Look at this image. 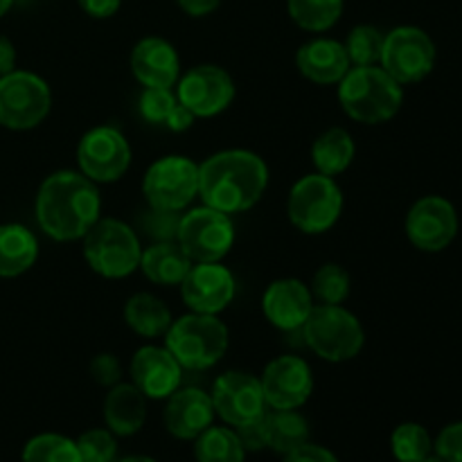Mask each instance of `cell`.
<instances>
[{
	"label": "cell",
	"instance_id": "obj_1",
	"mask_svg": "<svg viewBox=\"0 0 462 462\" xmlns=\"http://www.w3.org/2000/svg\"><path fill=\"white\" fill-rule=\"evenodd\" d=\"M36 221L54 242L84 239L102 217L97 183L81 171L61 170L50 174L36 194Z\"/></svg>",
	"mask_w": 462,
	"mask_h": 462
},
{
	"label": "cell",
	"instance_id": "obj_2",
	"mask_svg": "<svg viewBox=\"0 0 462 462\" xmlns=\"http://www.w3.org/2000/svg\"><path fill=\"white\" fill-rule=\"evenodd\" d=\"M269 188V167L248 149H224L199 165V199L224 215L246 212Z\"/></svg>",
	"mask_w": 462,
	"mask_h": 462
},
{
	"label": "cell",
	"instance_id": "obj_3",
	"mask_svg": "<svg viewBox=\"0 0 462 462\" xmlns=\"http://www.w3.org/2000/svg\"><path fill=\"white\" fill-rule=\"evenodd\" d=\"M404 88L382 66H355L338 81V104L361 125H382L400 113Z\"/></svg>",
	"mask_w": 462,
	"mask_h": 462
},
{
	"label": "cell",
	"instance_id": "obj_4",
	"mask_svg": "<svg viewBox=\"0 0 462 462\" xmlns=\"http://www.w3.org/2000/svg\"><path fill=\"white\" fill-rule=\"evenodd\" d=\"M228 328L219 316L210 314H189L171 320L170 329L165 334V347L171 352L183 370H201L212 368L224 359L228 350Z\"/></svg>",
	"mask_w": 462,
	"mask_h": 462
},
{
	"label": "cell",
	"instance_id": "obj_5",
	"mask_svg": "<svg viewBox=\"0 0 462 462\" xmlns=\"http://www.w3.org/2000/svg\"><path fill=\"white\" fill-rule=\"evenodd\" d=\"M300 332L307 347L329 364L356 359L365 343L364 325L343 305H314Z\"/></svg>",
	"mask_w": 462,
	"mask_h": 462
},
{
	"label": "cell",
	"instance_id": "obj_6",
	"mask_svg": "<svg viewBox=\"0 0 462 462\" xmlns=\"http://www.w3.org/2000/svg\"><path fill=\"white\" fill-rule=\"evenodd\" d=\"M81 242L86 262L102 278L122 280L138 271L143 248L134 226L111 217H99Z\"/></svg>",
	"mask_w": 462,
	"mask_h": 462
},
{
	"label": "cell",
	"instance_id": "obj_7",
	"mask_svg": "<svg viewBox=\"0 0 462 462\" xmlns=\"http://www.w3.org/2000/svg\"><path fill=\"white\" fill-rule=\"evenodd\" d=\"M291 224L305 235H323L334 228L343 212V192L332 176L314 174L296 180L287 199Z\"/></svg>",
	"mask_w": 462,
	"mask_h": 462
},
{
	"label": "cell",
	"instance_id": "obj_8",
	"mask_svg": "<svg viewBox=\"0 0 462 462\" xmlns=\"http://www.w3.org/2000/svg\"><path fill=\"white\" fill-rule=\"evenodd\" d=\"M52 108L48 81L27 70H12L0 77V125L12 131L39 126Z\"/></svg>",
	"mask_w": 462,
	"mask_h": 462
},
{
	"label": "cell",
	"instance_id": "obj_9",
	"mask_svg": "<svg viewBox=\"0 0 462 462\" xmlns=\"http://www.w3.org/2000/svg\"><path fill=\"white\" fill-rule=\"evenodd\" d=\"M176 242L194 264L221 262L235 246V226L230 215L215 208H189L185 215H180Z\"/></svg>",
	"mask_w": 462,
	"mask_h": 462
},
{
	"label": "cell",
	"instance_id": "obj_10",
	"mask_svg": "<svg viewBox=\"0 0 462 462\" xmlns=\"http://www.w3.org/2000/svg\"><path fill=\"white\" fill-rule=\"evenodd\" d=\"M143 192L149 208L183 212L199 197V165L188 156H165L144 171Z\"/></svg>",
	"mask_w": 462,
	"mask_h": 462
},
{
	"label": "cell",
	"instance_id": "obj_11",
	"mask_svg": "<svg viewBox=\"0 0 462 462\" xmlns=\"http://www.w3.org/2000/svg\"><path fill=\"white\" fill-rule=\"evenodd\" d=\"M438 50L431 36L415 25H402L383 36L379 66L402 86L427 79L436 68Z\"/></svg>",
	"mask_w": 462,
	"mask_h": 462
},
{
	"label": "cell",
	"instance_id": "obj_12",
	"mask_svg": "<svg viewBox=\"0 0 462 462\" xmlns=\"http://www.w3.org/2000/svg\"><path fill=\"white\" fill-rule=\"evenodd\" d=\"M77 165L93 183H116L131 167L129 140L116 126H95L77 144Z\"/></svg>",
	"mask_w": 462,
	"mask_h": 462
},
{
	"label": "cell",
	"instance_id": "obj_13",
	"mask_svg": "<svg viewBox=\"0 0 462 462\" xmlns=\"http://www.w3.org/2000/svg\"><path fill=\"white\" fill-rule=\"evenodd\" d=\"M210 397L217 418L233 429L244 427L269 411L260 377H253L242 370L219 374L212 383Z\"/></svg>",
	"mask_w": 462,
	"mask_h": 462
},
{
	"label": "cell",
	"instance_id": "obj_14",
	"mask_svg": "<svg viewBox=\"0 0 462 462\" xmlns=\"http://www.w3.org/2000/svg\"><path fill=\"white\" fill-rule=\"evenodd\" d=\"M404 230L418 251L440 253L458 235V212L445 197L429 194L411 206Z\"/></svg>",
	"mask_w": 462,
	"mask_h": 462
},
{
	"label": "cell",
	"instance_id": "obj_15",
	"mask_svg": "<svg viewBox=\"0 0 462 462\" xmlns=\"http://www.w3.org/2000/svg\"><path fill=\"white\" fill-rule=\"evenodd\" d=\"M176 97L194 117H215L235 99V81L224 68L201 63L179 77Z\"/></svg>",
	"mask_w": 462,
	"mask_h": 462
},
{
	"label": "cell",
	"instance_id": "obj_16",
	"mask_svg": "<svg viewBox=\"0 0 462 462\" xmlns=\"http://www.w3.org/2000/svg\"><path fill=\"white\" fill-rule=\"evenodd\" d=\"M260 383L269 409L293 411L310 402L314 393V373L300 356L282 355L266 364Z\"/></svg>",
	"mask_w": 462,
	"mask_h": 462
},
{
	"label": "cell",
	"instance_id": "obj_17",
	"mask_svg": "<svg viewBox=\"0 0 462 462\" xmlns=\"http://www.w3.org/2000/svg\"><path fill=\"white\" fill-rule=\"evenodd\" d=\"M179 287L189 311L210 316L228 310L237 291L235 275L221 262H197Z\"/></svg>",
	"mask_w": 462,
	"mask_h": 462
},
{
	"label": "cell",
	"instance_id": "obj_18",
	"mask_svg": "<svg viewBox=\"0 0 462 462\" xmlns=\"http://www.w3.org/2000/svg\"><path fill=\"white\" fill-rule=\"evenodd\" d=\"M131 383L147 400H167L180 388L183 368L167 347L143 346L131 356Z\"/></svg>",
	"mask_w": 462,
	"mask_h": 462
},
{
	"label": "cell",
	"instance_id": "obj_19",
	"mask_svg": "<svg viewBox=\"0 0 462 462\" xmlns=\"http://www.w3.org/2000/svg\"><path fill=\"white\" fill-rule=\"evenodd\" d=\"M314 305L310 287L296 278L275 280L262 296V311L266 320L282 332H300Z\"/></svg>",
	"mask_w": 462,
	"mask_h": 462
},
{
	"label": "cell",
	"instance_id": "obj_20",
	"mask_svg": "<svg viewBox=\"0 0 462 462\" xmlns=\"http://www.w3.org/2000/svg\"><path fill=\"white\" fill-rule=\"evenodd\" d=\"M215 406H212L210 393L201 388H179L167 397L165 429L176 440L194 442L208 427L215 424Z\"/></svg>",
	"mask_w": 462,
	"mask_h": 462
},
{
	"label": "cell",
	"instance_id": "obj_21",
	"mask_svg": "<svg viewBox=\"0 0 462 462\" xmlns=\"http://www.w3.org/2000/svg\"><path fill=\"white\" fill-rule=\"evenodd\" d=\"M131 72L143 88H174L180 77L179 52L161 36L140 39L131 50Z\"/></svg>",
	"mask_w": 462,
	"mask_h": 462
},
{
	"label": "cell",
	"instance_id": "obj_22",
	"mask_svg": "<svg viewBox=\"0 0 462 462\" xmlns=\"http://www.w3.org/2000/svg\"><path fill=\"white\" fill-rule=\"evenodd\" d=\"M296 68L305 79L320 86L338 84L352 68L346 45L334 39H314L296 52Z\"/></svg>",
	"mask_w": 462,
	"mask_h": 462
},
{
	"label": "cell",
	"instance_id": "obj_23",
	"mask_svg": "<svg viewBox=\"0 0 462 462\" xmlns=\"http://www.w3.org/2000/svg\"><path fill=\"white\" fill-rule=\"evenodd\" d=\"M104 422L117 438H131L147 422V397L134 383H116L104 400Z\"/></svg>",
	"mask_w": 462,
	"mask_h": 462
},
{
	"label": "cell",
	"instance_id": "obj_24",
	"mask_svg": "<svg viewBox=\"0 0 462 462\" xmlns=\"http://www.w3.org/2000/svg\"><path fill=\"white\" fill-rule=\"evenodd\" d=\"M194 262L185 255L179 242H153L152 246L143 248L140 266L144 278L161 287H179L185 280Z\"/></svg>",
	"mask_w": 462,
	"mask_h": 462
},
{
	"label": "cell",
	"instance_id": "obj_25",
	"mask_svg": "<svg viewBox=\"0 0 462 462\" xmlns=\"http://www.w3.org/2000/svg\"><path fill=\"white\" fill-rule=\"evenodd\" d=\"M39 257L34 233L21 224L0 226V278H16L30 271Z\"/></svg>",
	"mask_w": 462,
	"mask_h": 462
},
{
	"label": "cell",
	"instance_id": "obj_26",
	"mask_svg": "<svg viewBox=\"0 0 462 462\" xmlns=\"http://www.w3.org/2000/svg\"><path fill=\"white\" fill-rule=\"evenodd\" d=\"M171 311L158 296L147 291L134 293L125 305V323L131 332L143 338H156L167 334L171 325Z\"/></svg>",
	"mask_w": 462,
	"mask_h": 462
},
{
	"label": "cell",
	"instance_id": "obj_27",
	"mask_svg": "<svg viewBox=\"0 0 462 462\" xmlns=\"http://www.w3.org/2000/svg\"><path fill=\"white\" fill-rule=\"evenodd\" d=\"M356 156V144L352 135L341 126H332L311 144V162L316 171L325 176H338L352 165Z\"/></svg>",
	"mask_w": 462,
	"mask_h": 462
},
{
	"label": "cell",
	"instance_id": "obj_28",
	"mask_svg": "<svg viewBox=\"0 0 462 462\" xmlns=\"http://www.w3.org/2000/svg\"><path fill=\"white\" fill-rule=\"evenodd\" d=\"M310 422L298 409L293 411H266V447L280 456L291 454L293 449L310 442Z\"/></svg>",
	"mask_w": 462,
	"mask_h": 462
},
{
	"label": "cell",
	"instance_id": "obj_29",
	"mask_svg": "<svg viewBox=\"0 0 462 462\" xmlns=\"http://www.w3.org/2000/svg\"><path fill=\"white\" fill-rule=\"evenodd\" d=\"M194 458L197 462H244L246 449L233 427L212 424L194 440Z\"/></svg>",
	"mask_w": 462,
	"mask_h": 462
},
{
	"label": "cell",
	"instance_id": "obj_30",
	"mask_svg": "<svg viewBox=\"0 0 462 462\" xmlns=\"http://www.w3.org/2000/svg\"><path fill=\"white\" fill-rule=\"evenodd\" d=\"M293 23L307 32H328L343 14V0H287Z\"/></svg>",
	"mask_w": 462,
	"mask_h": 462
},
{
	"label": "cell",
	"instance_id": "obj_31",
	"mask_svg": "<svg viewBox=\"0 0 462 462\" xmlns=\"http://www.w3.org/2000/svg\"><path fill=\"white\" fill-rule=\"evenodd\" d=\"M23 462H81L77 440L61 433H39L23 447Z\"/></svg>",
	"mask_w": 462,
	"mask_h": 462
},
{
	"label": "cell",
	"instance_id": "obj_32",
	"mask_svg": "<svg viewBox=\"0 0 462 462\" xmlns=\"http://www.w3.org/2000/svg\"><path fill=\"white\" fill-rule=\"evenodd\" d=\"M391 451L397 462H422L431 458L433 438L422 424L404 422L393 431Z\"/></svg>",
	"mask_w": 462,
	"mask_h": 462
},
{
	"label": "cell",
	"instance_id": "obj_33",
	"mask_svg": "<svg viewBox=\"0 0 462 462\" xmlns=\"http://www.w3.org/2000/svg\"><path fill=\"white\" fill-rule=\"evenodd\" d=\"M310 291L319 305H343L350 296V273L337 262H328L314 273Z\"/></svg>",
	"mask_w": 462,
	"mask_h": 462
},
{
	"label": "cell",
	"instance_id": "obj_34",
	"mask_svg": "<svg viewBox=\"0 0 462 462\" xmlns=\"http://www.w3.org/2000/svg\"><path fill=\"white\" fill-rule=\"evenodd\" d=\"M383 36L374 25H356L346 39V52L355 66H379L383 50Z\"/></svg>",
	"mask_w": 462,
	"mask_h": 462
},
{
	"label": "cell",
	"instance_id": "obj_35",
	"mask_svg": "<svg viewBox=\"0 0 462 462\" xmlns=\"http://www.w3.org/2000/svg\"><path fill=\"white\" fill-rule=\"evenodd\" d=\"M81 462H117V436L108 429H90L77 438Z\"/></svg>",
	"mask_w": 462,
	"mask_h": 462
},
{
	"label": "cell",
	"instance_id": "obj_36",
	"mask_svg": "<svg viewBox=\"0 0 462 462\" xmlns=\"http://www.w3.org/2000/svg\"><path fill=\"white\" fill-rule=\"evenodd\" d=\"M179 104V97L171 88H144L140 95V116L149 122V125H165L167 117Z\"/></svg>",
	"mask_w": 462,
	"mask_h": 462
},
{
	"label": "cell",
	"instance_id": "obj_37",
	"mask_svg": "<svg viewBox=\"0 0 462 462\" xmlns=\"http://www.w3.org/2000/svg\"><path fill=\"white\" fill-rule=\"evenodd\" d=\"M179 212H167V210H156V208H149L147 215L143 217V228L147 230L149 237H153L156 242H174L176 233H179Z\"/></svg>",
	"mask_w": 462,
	"mask_h": 462
},
{
	"label": "cell",
	"instance_id": "obj_38",
	"mask_svg": "<svg viewBox=\"0 0 462 462\" xmlns=\"http://www.w3.org/2000/svg\"><path fill=\"white\" fill-rule=\"evenodd\" d=\"M433 451L442 462H462V422L447 424L433 440Z\"/></svg>",
	"mask_w": 462,
	"mask_h": 462
},
{
	"label": "cell",
	"instance_id": "obj_39",
	"mask_svg": "<svg viewBox=\"0 0 462 462\" xmlns=\"http://www.w3.org/2000/svg\"><path fill=\"white\" fill-rule=\"evenodd\" d=\"M90 374L102 388H113L116 383L122 382L120 359L116 355H108V352L97 355L90 361Z\"/></svg>",
	"mask_w": 462,
	"mask_h": 462
},
{
	"label": "cell",
	"instance_id": "obj_40",
	"mask_svg": "<svg viewBox=\"0 0 462 462\" xmlns=\"http://www.w3.org/2000/svg\"><path fill=\"white\" fill-rule=\"evenodd\" d=\"M239 442L246 449V454H257V451L269 449L266 447V413L262 418L253 420V422L244 424V427L235 429Z\"/></svg>",
	"mask_w": 462,
	"mask_h": 462
},
{
	"label": "cell",
	"instance_id": "obj_41",
	"mask_svg": "<svg viewBox=\"0 0 462 462\" xmlns=\"http://www.w3.org/2000/svg\"><path fill=\"white\" fill-rule=\"evenodd\" d=\"M282 462H341L334 451L328 447L314 445V442H305L302 447L293 449L291 454L282 456Z\"/></svg>",
	"mask_w": 462,
	"mask_h": 462
},
{
	"label": "cell",
	"instance_id": "obj_42",
	"mask_svg": "<svg viewBox=\"0 0 462 462\" xmlns=\"http://www.w3.org/2000/svg\"><path fill=\"white\" fill-rule=\"evenodd\" d=\"M79 7L84 9V14L93 18H111L113 14H117L122 0H77Z\"/></svg>",
	"mask_w": 462,
	"mask_h": 462
},
{
	"label": "cell",
	"instance_id": "obj_43",
	"mask_svg": "<svg viewBox=\"0 0 462 462\" xmlns=\"http://www.w3.org/2000/svg\"><path fill=\"white\" fill-rule=\"evenodd\" d=\"M194 120H197V117L192 116V113L188 111V108L183 106V104H176V108L174 111H171V116L167 117V122H165V126L170 131H176V134H180V131H188L189 126L194 125Z\"/></svg>",
	"mask_w": 462,
	"mask_h": 462
},
{
	"label": "cell",
	"instance_id": "obj_44",
	"mask_svg": "<svg viewBox=\"0 0 462 462\" xmlns=\"http://www.w3.org/2000/svg\"><path fill=\"white\" fill-rule=\"evenodd\" d=\"M185 14L189 16H208L219 7L221 0H176Z\"/></svg>",
	"mask_w": 462,
	"mask_h": 462
},
{
	"label": "cell",
	"instance_id": "obj_45",
	"mask_svg": "<svg viewBox=\"0 0 462 462\" xmlns=\"http://www.w3.org/2000/svg\"><path fill=\"white\" fill-rule=\"evenodd\" d=\"M14 66H16V50H14V43L7 36L0 34V77L16 70Z\"/></svg>",
	"mask_w": 462,
	"mask_h": 462
},
{
	"label": "cell",
	"instance_id": "obj_46",
	"mask_svg": "<svg viewBox=\"0 0 462 462\" xmlns=\"http://www.w3.org/2000/svg\"><path fill=\"white\" fill-rule=\"evenodd\" d=\"M117 462H158V460H153L152 456H126V458H122Z\"/></svg>",
	"mask_w": 462,
	"mask_h": 462
},
{
	"label": "cell",
	"instance_id": "obj_47",
	"mask_svg": "<svg viewBox=\"0 0 462 462\" xmlns=\"http://www.w3.org/2000/svg\"><path fill=\"white\" fill-rule=\"evenodd\" d=\"M12 5H14V0H0V18H3L9 9H12Z\"/></svg>",
	"mask_w": 462,
	"mask_h": 462
},
{
	"label": "cell",
	"instance_id": "obj_48",
	"mask_svg": "<svg viewBox=\"0 0 462 462\" xmlns=\"http://www.w3.org/2000/svg\"><path fill=\"white\" fill-rule=\"evenodd\" d=\"M422 462H442L440 458H433V456H431V458H427V460H422Z\"/></svg>",
	"mask_w": 462,
	"mask_h": 462
}]
</instances>
